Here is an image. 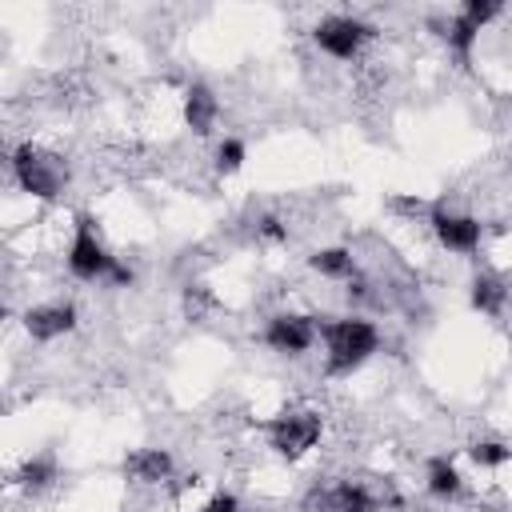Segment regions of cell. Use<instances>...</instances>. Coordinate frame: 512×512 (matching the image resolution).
<instances>
[{
    "instance_id": "obj_1",
    "label": "cell",
    "mask_w": 512,
    "mask_h": 512,
    "mask_svg": "<svg viewBox=\"0 0 512 512\" xmlns=\"http://www.w3.org/2000/svg\"><path fill=\"white\" fill-rule=\"evenodd\" d=\"M320 340H324V364L332 376H348L356 372L364 360L376 356L380 348V328L364 316H336L320 324Z\"/></svg>"
},
{
    "instance_id": "obj_2",
    "label": "cell",
    "mask_w": 512,
    "mask_h": 512,
    "mask_svg": "<svg viewBox=\"0 0 512 512\" xmlns=\"http://www.w3.org/2000/svg\"><path fill=\"white\" fill-rule=\"evenodd\" d=\"M8 168H12L16 188L28 192V196H36V200H56L68 188V176H72L60 152H52L44 144H32V140H24V144L12 148Z\"/></svg>"
},
{
    "instance_id": "obj_3",
    "label": "cell",
    "mask_w": 512,
    "mask_h": 512,
    "mask_svg": "<svg viewBox=\"0 0 512 512\" xmlns=\"http://www.w3.org/2000/svg\"><path fill=\"white\" fill-rule=\"evenodd\" d=\"M320 432H324V420L320 412L312 408H288L280 416H272L264 424V436H268V448L280 456V460H300L308 456L316 444H320Z\"/></svg>"
},
{
    "instance_id": "obj_4",
    "label": "cell",
    "mask_w": 512,
    "mask_h": 512,
    "mask_svg": "<svg viewBox=\"0 0 512 512\" xmlns=\"http://www.w3.org/2000/svg\"><path fill=\"white\" fill-rule=\"evenodd\" d=\"M64 264H68V272H72L76 280H88V284H92V280H108L120 260H116V256L108 252V244L100 240L96 220H92V216H76V228H72Z\"/></svg>"
},
{
    "instance_id": "obj_5",
    "label": "cell",
    "mask_w": 512,
    "mask_h": 512,
    "mask_svg": "<svg viewBox=\"0 0 512 512\" xmlns=\"http://www.w3.org/2000/svg\"><path fill=\"white\" fill-rule=\"evenodd\" d=\"M504 12V4L500 0H464L452 16H448V28H444V44H448V52L456 56V64H472V52H476V40H480V32L496 20Z\"/></svg>"
},
{
    "instance_id": "obj_6",
    "label": "cell",
    "mask_w": 512,
    "mask_h": 512,
    "mask_svg": "<svg viewBox=\"0 0 512 512\" xmlns=\"http://www.w3.org/2000/svg\"><path fill=\"white\" fill-rule=\"evenodd\" d=\"M312 40L332 60H356L364 52V44L372 40V24H364L360 16H348V12H332L312 28Z\"/></svg>"
},
{
    "instance_id": "obj_7",
    "label": "cell",
    "mask_w": 512,
    "mask_h": 512,
    "mask_svg": "<svg viewBox=\"0 0 512 512\" xmlns=\"http://www.w3.org/2000/svg\"><path fill=\"white\" fill-rule=\"evenodd\" d=\"M428 224H432V236L440 248L456 252V256H476L480 244H484V224L468 212H452L444 200H436L428 208Z\"/></svg>"
},
{
    "instance_id": "obj_8",
    "label": "cell",
    "mask_w": 512,
    "mask_h": 512,
    "mask_svg": "<svg viewBox=\"0 0 512 512\" xmlns=\"http://www.w3.org/2000/svg\"><path fill=\"white\" fill-rule=\"evenodd\" d=\"M320 336V324L304 312H276L264 324V344L280 356H304Z\"/></svg>"
},
{
    "instance_id": "obj_9",
    "label": "cell",
    "mask_w": 512,
    "mask_h": 512,
    "mask_svg": "<svg viewBox=\"0 0 512 512\" xmlns=\"http://www.w3.org/2000/svg\"><path fill=\"white\" fill-rule=\"evenodd\" d=\"M20 324H24V332H28L32 340H40V344L60 340V336H68V332L76 328V304H68V300L32 304V308L20 316Z\"/></svg>"
},
{
    "instance_id": "obj_10",
    "label": "cell",
    "mask_w": 512,
    "mask_h": 512,
    "mask_svg": "<svg viewBox=\"0 0 512 512\" xmlns=\"http://www.w3.org/2000/svg\"><path fill=\"white\" fill-rule=\"evenodd\" d=\"M308 512H376V496H372L364 484L340 480V484L312 488V496H308Z\"/></svg>"
},
{
    "instance_id": "obj_11",
    "label": "cell",
    "mask_w": 512,
    "mask_h": 512,
    "mask_svg": "<svg viewBox=\"0 0 512 512\" xmlns=\"http://www.w3.org/2000/svg\"><path fill=\"white\" fill-rule=\"evenodd\" d=\"M172 468H176V460L168 448H132L124 456V476L132 484H164L172 476Z\"/></svg>"
},
{
    "instance_id": "obj_12",
    "label": "cell",
    "mask_w": 512,
    "mask_h": 512,
    "mask_svg": "<svg viewBox=\"0 0 512 512\" xmlns=\"http://www.w3.org/2000/svg\"><path fill=\"white\" fill-rule=\"evenodd\" d=\"M220 120V100L208 84H188L184 88V124L196 132V136H212Z\"/></svg>"
},
{
    "instance_id": "obj_13",
    "label": "cell",
    "mask_w": 512,
    "mask_h": 512,
    "mask_svg": "<svg viewBox=\"0 0 512 512\" xmlns=\"http://www.w3.org/2000/svg\"><path fill=\"white\" fill-rule=\"evenodd\" d=\"M468 300L476 312L484 316H500L508 308V280L496 276V272H476L472 276V288H468Z\"/></svg>"
},
{
    "instance_id": "obj_14",
    "label": "cell",
    "mask_w": 512,
    "mask_h": 512,
    "mask_svg": "<svg viewBox=\"0 0 512 512\" xmlns=\"http://www.w3.org/2000/svg\"><path fill=\"white\" fill-rule=\"evenodd\" d=\"M424 488L436 496V500H456L464 492V476L460 468L448 460V456H432L428 468H424Z\"/></svg>"
},
{
    "instance_id": "obj_15",
    "label": "cell",
    "mask_w": 512,
    "mask_h": 512,
    "mask_svg": "<svg viewBox=\"0 0 512 512\" xmlns=\"http://www.w3.org/2000/svg\"><path fill=\"white\" fill-rule=\"evenodd\" d=\"M308 268L320 272L324 280H356V256L348 248H316L308 256Z\"/></svg>"
},
{
    "instance_id": "obj_16",
    "label": "cell",
    "mask_w": 512,
    "mask_h": 512,
    "mask_svg": "<svg viewBox=\"0 0 512 512\" xmlns=\"http://www.w3.org/2000/svg\"><path fill=\"white\" fill-rule=\"evenodd\" d=\"M60 476V464H56V456L52 452H40V456H28L24 464H20V472H16V484L24 488V492H44L52 480Z\"/></svg>"
},
{
    "instance_id": "obj_17",
    "label": "cell",
    "mask_w": 512,
    "mask_h": 512,
    "mask_svg": "<svg viewBox=\"0 0 512 512\" xmlns=\"http://www.w3.org/2000/svg\"><path fill=\"white\" fill-rule=\"evenodd\" d=\"M212 160H216V172L232 176V172H240V168H244V160H248V144H244L240 136H224V140L216 144Z\"/></svg>"
},
{
    "instance_id": "obj_18",
    "label": "cell",
    "mask_w": 512,
    "mask_h": 512,
    "mask_svg": "<svg viewBox=\"0 0 512 512\" xmlns=\"http://www.w3.org/2000/svg\"><path fill=\"white\" fill-rule=\"evenodd\" d=\"M468 460L476 468H504L512 460V448L504 440H476V444H468Z\"/></svg>"
},
{
    "instance_id": "obj_19",
    "label": "cell",
    "mask_w": 512,
    "mask_h": 512,
    "mask_svg": "<svg viewBox=\"0 0 512 512\" xmlns=\"http://www.w3.org/2000/svg\"><path fill=\"white\" fill-rule=\"evenodd\" d=\"M200 512H240V496L236 492H216L212 500L200 504Z\"/></svg>"
},
{
    "instance_id": "obj_20",
    "label": "cell",
    "mask_w": 512,
    "mask_h": 512,
    "mask_svg": "<svg viewBox=\"0 0 512 512\" xmlns=\"http://www.w3.org/2000/svg\"><path fill=\"white\" fill-rule=\"evenodd\" d=\"M260 236H264V240H284L288 228L280 224V216H260Z\"/></svg>"
}]
</instances>
